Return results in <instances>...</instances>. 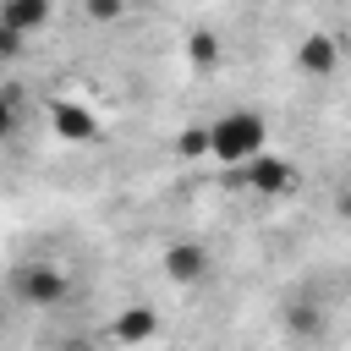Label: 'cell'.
<instances>
[{
  "mask_svg": "<svg viewBox=\"0 0 351 351\" xmlns=\"http://www.w3.org/2000/svg\"><path fill=\"white\" fill-rule=\"evenodd\" d=\"M208 154L219 165L247 170L258 154H269V121L258 110H225L219 121H208Z\"/></svg>",
  "mask_w": 351,
  "mask_h": 351,
  "instance_id": "cell-1",
  "label": "cell"
},
{
  "mask_svg": "<svg viewBox=\"0 0 351 351\" xmlns=\"http://www.w3.org/2000/svg\"><path fill=\"white\" fill-rule=\"evenodd\" d=\"M5 285H11V296H16L22 307H60L66 291H71V280H66L55 263H16Z\"/></svg>",
  "mask_w": 351,
  "mask_h": 351,
  "instance_id": "cell-2",
  "label": "cell"
},
{
  "mask_svg": "<svg viewBox=\"0 0 351 351\" xmlns=\"http://www.w3.org/2000/svg\"><path fill=\"white\" fill-rule=\"evenodd\" d=\"M49 126H55V137H66V143H93V137H99V115H93L88 104H77V99H55V104H49Z\"/></svg>",
  "mask_w": 351,
  "mask_h": 351,
  "instance_id": "cell-3",
  "label": "cell"
},
{
  "mask_svg": "<svg viewBox=\"0 0 351 351\" xmlns=\"http://www.w3.org/2000/svg\"><path fill=\"white\" fill-rule=\"evenodd\" d=\"M208 247L203 241H170L165 247V280H176V285H197L203 274H208Z\"/></svg>",
  "mask_w": 351,
  "mask_h": 351,
  "instance_id": "cell-4",
  "label": "cell"
},
{
  "mask_svg": "<svg viewBox=\"0 0 351 351\" xmlns=\"http://www.w3.org/2000/svg\"><path fill=\"white\" fill-rule=\"evenodd\" d=\"M241 181H247L252 192H269V197H274V192H291V186H296V165L280 159V154H258V159L241 170Z\"/></svg>",
  "mask_w": 351,
  "mask_h": 351,
  "instance_id": "cell-5",
  "label": "cell"
},
{
  "mask_svg": "<svg viewBox=\"0 0 351 351\" xmlns=\"http://www.w3.org/2000/svg\"><path fill=\"white\" fill-rule=\"evenodd\" d=\"M335 66H340V44L329 33H307L296 44V71L302 77H335Z\"/></svg>",
  "mask_w": 351,
  "mask_h": 351,
  "instance_id": "cell-6",
  "label": "cell"
},
{
  "mask_svg": "<svg viewBox=\"0 0 351 351\" xmlns=\"http://www.w3.org/2000/svg\"><path fill=\"white\" fill-rule=\"evenodd\" d=\"M110 335H115V346L137 351V346H148V340L159 335V313H154V307H126V313H115Z\"/></svg>",
  "mask_w": 351,
  "mask_h": 351,
  "instance_id": "cell-7",
  "label": "cell"
},
{
  "mask_svg": "<svg viewBox=\"0 0 351 351\" xmlns=\"http://www.w3.org/2000/svg\"><path fill=\"white\" fill-rule=\"evenodd\" d=\"M49 16H55V0H5L0 5V27H16V33H38Z\"/></svg>",
  "mask_w": 351,
  "mask_h": 351,
  "instance_id": "cell-8",
  "label": "cell"
},
{
  "mask_svg": "<svg viewBox=\"0 0 351 351\" xmlns=\"http://www.w3.org/2000/svg\"><path fill=\"white\" fill-rule=\"evenodd\" d=\"M186 55H192L197 71H214V66H219V38H214V33H192V38H186Z\"/></svg>",
  "mask_w": 351,
  "mask_h": 351,
  "instance_id": "cell-9",
  "label": "cell"
},
{
  "mask_svg": "<svg viewBox=\"0 0 351 351\" xmlns=\"http://www.w3.org/2000/svg\"><path fill=\"white\" fill-rule=\"evenodd\" d=\"M285 324H291L296 335H318V329H324V313H318L313 302H296V307L285 313Z\"/></svg>",
  "mask_w": 351,
  "mask_h": 351,
  "instance_id": "cell-10",
  "label": "cell"
},
{
  "mask_svg": "<svg viewBox=\"0 0 351 351\" xmlns=\"http://www.w3.org/2000/svg\"><path fill=\"white\" fill-rule=\"evenodd\" d=\"M186 159H197V154H208V126H192V132H181V143H176Z\"/></svg>",
  "mask_w": 351,
  "mask_h": 351,
  "instance_id": "cell-11",
  "label": "cell"
},
{
  "mask_svg": "<svg viewBox=\"0 0 351 351\" xmlns=\"http://www.w3.org/2000/svg\"><path fill=\"white\" fill-rule=\"evenodd\" d=\"M82 11H88L93 22H115V16L126 11V0H82Z\"/></svg>",
  "mask_w": 351,
  "mask_h": 351,
  "instance_id": "cell-12",
  "label": "cell"
},
{
  "mask_svg": "<svg viewBox=\"0 0 351 351\" xmlns=\"http://www.w3.org/2000/svg\"><path fill=\"white\" fill-rule=\"evenodd\" d=\"M22 49H27V33H16V27H0V55H5V60H22Z\"/></svg>",
  "mask_w": 351,
  "mask_h": 351,
  "instance_id": "cell-13",
  "label": "cell"
},
{
  "mask_svg": "<svg viewBox=\"0 0 351 351\" xmlns=\"http://www.w3.org/2000/svg\"><path fill=\"white\" fill-rule=\"evenodd\" d=\"M335 208H340V214L351 219V186H340V192H335Z\"/></svg>",
  "mask_w": 351,
  "mask_h": 351,
  "instance_id": "cell-14",
  "label": "cell"
},
{
  "mask_svg": "<svg viewBox=\"0 0 351 351\" xmlns=\"http://www.w3.org/2000/svg\"><path fill=\"white\" fill-rule=\"evenodd\" d=\"M60 351H99V346H93V340H66Z\"/></svg>",
  "mask_w": 351,
  "mask_h": 351,
  "instance_id": "cell-15",
  "label": "cell"
}]
</instances>
